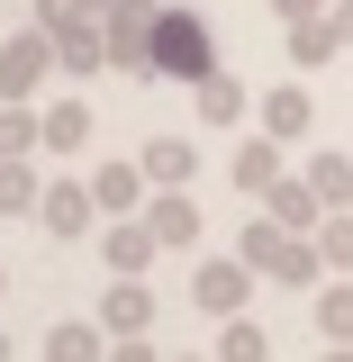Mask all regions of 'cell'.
Returning a JSON list of instances; mask_svg holds the SVG:
<instances>
[{
    "label": "cell",
    "instance_id": "cell-22",
    "mask_svg": "<svg viewBox=\"0 0 353 362\" xmlns=\"http://www.w3.org/2000/svg\"><path fill=\"white\" fill-rule=\"evenodd\" d=\"M218 354H226V362H263V354H272V335H263V326H254L245 308H236V317L218 326Z\"/></svg>",
    "mask_w": 353,
    "mask_h": 362
},
{
    "label": "cell",
    "instance_id": "cell-24",
    "mask_svg": "<svg viewBox=\"0 0 353 362\" xmlns=\"http://www.w3.org/2000/svg\"><path fill=\"white\" fill-rule=\"evenodd\" d=\"M0 154H45V145H37V109H28V100H0Z\"/></svg>",
    "mask_w": 353,
    "mask_h": 362
},
{
    "label": "cell",
    "instance_id": "cell-9",
    "mask_svg": "<svg viewBox=\"0 0 353 362\" xmlns=\"http://www.w3.org/2000/svg\"><path fill=\"white\" fill-rule=\"evenodd\" d=\"M190 109H199V127H245V118H254V90L226 82L218 64H209V73L190 82Z\"/></svg>",
    "mask_w": 353,
    "mask_h": 362
},
{
    "label": "cell",
    "instance_id": "cell-14",
    "mask_svg": "<svg viewBox=\"0 0 353 362\" xmlns=\"http://www.w3.org/2000/svg\"><path fill=\"white\" fill-rule=\"evenodd\" d=\"M263 209H272L281 226H299V235H317V218H326V199H317V181H308V173H281V181L263 190Z\"/></svg>",
    "mask_w": 353,
    "mask_h": 362
},
{
    "label": "cell",
    "instance_id": "cell-13",
    "mask_svg": "<svg viewBox=\"0 0 353 362\" xmlns=\"http://www.w3.org/2000/svg\"><path fill=\"white\" fill-rule=\"evenodd\" d=\"M136 163H145V181H154V190H190V181H199V145H190V136H154Z\"/></svg>",
    "mask_w": 353,
    "mask_h": 362
},
{
    "label": "cell",
    "instance_id": "cell-5",
    "mask_svg": "<svg viewBox=\"0 0 353 362\" xmlns=\"http://www.w3.org/2000/svg\"><path fill=\"white\" fill-rule=\"evenodd\" d=\"M254 281H263V272L245 263V254H209V263L190 272V299H199V317H236L254 299Z\"/></svg>",
    "mask_w": 353,
    "mask_h": 362
},
{
    "label": "cell",
    "instance_id": "cell-10",
    "mask_svg": "<svg viewBox=\"0 0 353 362\" xmlns=\"http://www.w3.org/2000/svg\"><path fill=\"white\" fill-rule=\"evenodd\" d=\"M145 226L163 235V254H190L199 245V199L190 190H145Z\"/></svg>",
    "mask_w": 353,
    "mask_h": 362
},
{
    "label": "cell",
    "instance_id": "cell-4",
    "mask_svg": "<svg viewBox=\"0 0 353 362\" xmlns=\"http://www.w3.org/2000/svg\"><path fill=\"white\" fill-rule=\"evenodd\" d=\"M154 9H163V0H100V45H109V64H118V73H145Z\"/></svg>",
    "mask_w": 353,
    "mask_h": 362
},
{
    "label": "cell",
    "instance_id": "cell-11",
    "mask_svg": "<svg viewBox=\"0 0 353 362\" xmlns=\"http://www.w3.org/2000/svg\"><path fill=\"white\" fill-rule=\"evenodd\" d=\"M100 254H109V272H154V254H163V235L145 226V209H127V218H109V235H100Z\"/></svg>",
    "mask_w": 353,
    "mask_h": 362
},
{
    "label": "cell",
    "instance_id": "cell-6",
    "mask_svg": "<svg viewBox=\"0 0 353 362\" xmlns=\"http://www.w3.org/2000/svg\"><path fill=\"white\" fill-rule=\"evenodd\" d=\"M254 127L281 136V145H308V127H317V90H308V82H272V90H254Z\"/></svg>",
    "mask_w": 353,
    "mask_h": 362
},
{
    "label": "cell",
    "instance_id": "cell-3",
    "mask_svg": "<svg viewBox=\"0 0 353 362\" xmlns=\"http://www.w3.org/2000/svg\"><path fill=\"white\" fill-rule=\"evenodd\" d=\"M64 64H54V37L45 28H18V37H0V100H37Z\"/></svg>",
    "mask_w": 353,
    "mask_h": 362
},
{
    "label": "cell",
    "instance_id": "cell-26",
    "mask_svg": "<svg viewBox=\"0 0 353 362\" xmlns=\"http://www.w3.org/2000/svg\"><path fill=\"white\" fill-rule=\"evenodd\" d=\"M317 0H272V18H281V28H290V18H308Z\"/></svg>",
    "mask_w": 353,
    "mask_h": 362
},
{
    "label": "cell",
    "instance_id": "cell-2",
    "mask_svg": "<svg viewBox=\"0 0 353 362\" xmlns=\"http://www.w3.org/2000/svg\"><path fill=\"white\" fill-rule=\"evenodd\" d=\"M335 54H353V0H317L308 18H290V64L326 73Z\"/></svg>",
    "mask_w": 353,
    "mask_h": 362
},
{
    "label": "cell",
    "instance_id": "cell-18",
    "mask_svg": "<svg viewBox=\"0 0 353 362\" xmlns=\"http://www.w3.org/2000/svg\"><path fill=\"white\" fill-rule=\"evenodd\" d=\"M317 335H326V344H353V272L317 281Z\"/></svg>",
    "mask_w": 353,
    "mask_h": 362
},
{
    "label": "cell",
    "instance_id": "cell-21",
    "mask_svg": "<svg viewBox=\"0 0 353 362\" xmlns=\"http://www.w3.org/2000/svg\"><path fill=\"white\" fill-rule=\"evenodd\" d=\"M45 354H54V362H91V354H109V326H64V317H54Z\"/></svg>",
    "mask_w": 353,
    "mask_h": 362
},
{
    "label": "cell",
    "instance_id": "cell-20",
    "mask_svg": "<svg viewBox=\"0 0 353 362\" xmlns=\"http://www.w3.org/2000/svg\"><path fill=\"white\" fill-rule=\"evenodd\" d=\"M308 181L326 209H353V154H308Z\"/></svg>",
    "mask_w": 353,
    "mask_h": 362
},
{
    "label": "cell",
    "instance_id": "cell-16",
    "mask_svg": "<svg viewBox=\"0 0 353 362\" xmlns=\"http://www.w3.org/2000/svg\"><path fill=\"white\" fill-rule=\"evenodd\" d=\"M226 173H236V190H245V199H263L272 181H281V136H245V145H236V163H226Z\"/></svg>",
    "mask_w": 353,
    "mask_h": 362
},
{
    "label": "cell",
    "instance_id": "cell-7",
    "mask_svg": "<svg viewBox=\"0 0 353 362\" xmlns=\"http://www.w3.org/2000/svg\"><path fill=\"white\" fill-rule=\"evenodd\" d=\"M100 326H109V344H136V335L154 326V290H145V272H118V281H109Z\"/></svg>",
    "mask_w": 353,
    "mask_h": 362
},
{
    "label": "cell",
    "instance_id": "cell-15",
    "mask_svg": "<svg viewBox=\"0 0 353 362\" xmlns=\"http://www.w3.org/2000/svg\"><path fill=\"white\" fill-rule=\"evenodd\" d=\"M145 163H100L91 173V199H100V218H127V209H145Z\"/></svg>",
    "mask_w": 353,
    "mask_h": 362
},
{
    "label": "cell",
    "instance_id": "cell-27",
    "mask_svg": "<svg viewBox=\"0 0 353 362\" xmlns=\"http://www.w3.org/2000/svg\"><path fill=\"white\" fill-rule=\"evenodd\" d=\"M0 362H9V335H0Z\"/></svg>",
    "mask_w": 353,
    "mask_h": 362
},
{
    "label": "cell",
    "instance_id": "cell-8",
    "mask_svg": "<svg viewBox=\"0 0 353 362\" xmlns=\"http://www.w3.org/2000/svg\"><path fill=\"white\" fill-rule=\"evenodd\" d=\"M100 218V199H91V181H45V199H37V226L54 235V245H73L82 226Z\"/></svg>",
    "mask_w": 353,
    "mask_h": 362
},
{
    "label": "cell",
    "instance_id": "cell-19",
    "mask_svg": "<svg viewBox=\"0 0 353 362\" xmlns=\"http://www.w3.org/2000/svg\"><path fill=\"white\" fill-rule=\"evenodd\" d=\"M54 64H64V73H109V45H100V18H91V28H64V37H54Z\"/></svg>",
    "mask_w": 353,
    "mask_h": 362
},
{
    "label": "cell",
    "instance_id": "cell-28",
    "mask_svg": "<svg viewBox=\"0 0 353 362\" xmlns=\"http://www.w3.org/2000/svg\"><path fill=\"white\" fill-rule=\"evenodd\" d=\"M0 290H9V272H0Z\"/></svg>",
    "mask_w": 353,
    "mask_h": 362
},
{
    "label": "cell",
    "instance_id": "cell-12",
    "mask_svg": "<svg viewBox=\"0 0 353 362\" xmlns=\"http://www.w3.org/2000/svg\"><path fill=\"white\" fill-rule=\"evenodd\" d=\"M37 145H45V154H82V145H91V100H73V90L45 100V109H37Z\"/></svg>",
    "mask_w": 353,
    "mask_h": 362
},
{
    "label": "cell",
    "instance_id": "cell-17",
    "mask_svg": "<svg viewBox=\"0 0 353 362\" xmlns=\"http://www.w3.org/2000/svg\"><path fill=\"white\" fill-rule=\"evenodd\" d=\"M45 181H37V154H0V218H37Z\"/></svg>",
    "mask_w": 353,
    "mask_h": 362
},
{
    "label": "cell",
    "instance_id": "cell-1",
    "mask_svg": "<svg viewBox=\"0 0 353 362\" xmlns=\"http://www.w3.org/2000/svg\"><path fill=\"white\" fill-rule=\"evenodd\" d=\"M209 64H218V45H209V18H199V9H154L145 73H163V82H199Z\"/></svg>",
    "mask_w": 353,
    "mask_h": 362
},
{
    "label": "cell",
    "instance_id": "cell-25",
    "mask_svg": "<svg viewBox=\"0 0 353 362\" xmlns=\"http://www.w3.org/2000/svg\"><path fill=\"white\" fill-rule=\"evenodd\" d=\"M100 18V0H37V28L45 37H64V28H91Z\"/></svg>",
    "mask_w": 353,
    "mask_h": 362
},
{
    "label": "cell",
    "instance_id": "cell-23",
    "mask_svg": "<svg viewBox=\"0 0 353 362\" xmlns=\"http://www.w3.org/2000/svg\"><path fill=\"white\" fill-rule=\"evenodd\" d=\"M317 254H326V272H353V209H326L317 218Z\"/></svg>",
    "mask_w": 353,
    "mask_h": 362
}]
</instances>
